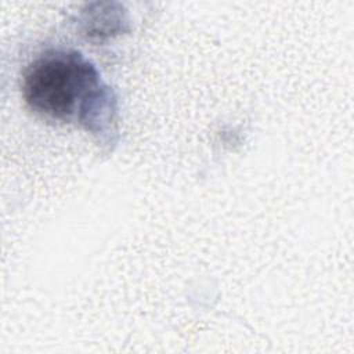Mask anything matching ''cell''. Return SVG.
<instances>
[{
	"label": "cell",
	"instance_id": "1",
	"mask_svg": "<svg viewBox=\"0 0 354 354\" xmlns=\"http://www.w3.org/2000/svg\"><path fill=\"white\" fill-rule=\"evenodd\" d=\"M104 93L95 66L77 51L41 55L24 79V97L30 109L59 120H68L79 111V119L84 122Z\"/></svg>",
	"mask_w": 354,
	"mask_h": 354
}]
</instances>
